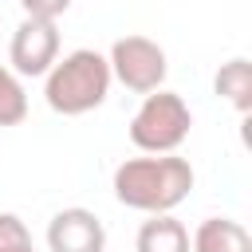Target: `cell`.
<instances>
[{
	"mask_svg": "<svg viewBox=\"0 0 252 252\" xmlns=\"http://www.w3.org/2000/svg\"><path fill=\"white\" fill-rule=\"evenodd\" d=\"M197 173L189 165V158H177V154H146V158H126L118 169H114V197L118 205L126 209H138V213H173L189 189H193Z\"/></svg>",
	"mask_w": 252,
	"mask_h": 252,
	"instance_id": "cell-1",
	"label": "cell"
},
{
	"mask_svg": "<svg viewBox=\"0 0 252 252\" xmlns=\"http://www.w3.org/2000/svg\"><path fill=\"white\" fill-rule=\"evenodd\" d=\"M110 83L114 79H110L106 55H98L94 47H75L63 59H55V67L43 75V98L55 114L79 118L106 102Z\"/></svg>",
	"mask_w": 252,
	"mask_h": 252,
	"instance_id": "cell-2",
	"label": "cell"
},
{
	"mask_svg": "<svg viewBox=\"0 0 252 252\" xmlns=\"http://www.w3.org/2000/svg\"><path fill=\"white\" fill-rule=\"evenodd\" d=\"M193 130V110L177 91H150L130 118V142L142 154H177Z\"/></svg>",
	"mask_w": 252,
	"mask_h": 252,
	"instance_id": "cell-3",
	"label": "cell"
},
{
	"mask_svg": "<svg viewBox=\"0 0 252 252\" xmlns=\"http://www.w3.org/2000/svg\"><path fill=\"white\" fill-rule=\"evenodd\" d=\"M106 63H110V79H118L134 94L161 91L165 71H169L165 47L158 39H150V35H122V39H114Z\"/></svg>",
	"mask_w": 252,
	"mask_h": 252,
	"instance_id": "cell-4",
	"label": "cell"
},
{
	"mask_svg": "<svg viewBox=\"0 0 252 252\" xmlns=\"http://www.w3.org/2000/svg\"><path fill=\"white\" fill-rule=\"evenodd\" d=\"M59 59V28L51 20H20V28L12 32V43H8V63H12V75H47Z\"/></svg>",
	"mask_w": 252,
	"mask_h": 252,
	"instance_id": "cell-5",
	"label": "cell"
},
{
	"mask_svg": "<svg viewBox=\"0 0 252 252\" xmlns=\"http://www.w3.org/2000/svg\"><path fill=\"white\" fill-rule=\"evenodd\" d=\"M47 248L51 252H102L106 228L91 209L71 205V209H59L47 220Z\"/></svg>",
	"mask_w": 252,
	"mask_h": 252,
	"instance_id": "cell-6",
	"label": "cell"
},
{
	"mask_svg": "<svg viewBox=\"0 0 252 252\" xmlns=\"http://www.w3.org/2000/svg\"><path fill=\"white\" fill-rule=\"evenodd\" d=\"M189 252H252V236L240 220L228 217H209L193 228Z\"/></svg>",
	"mask_w": 252,
	"mask_h": 252,
	"instance_id": "cell-7",
	"label": "cell"
},
{
	"mask_svg": "<svg viewBox=\"0 0 252 252\" xmlns=\"http://www.w3.org/2000/svg\"><path fill=\"white\" fill-rule=\"evenodd\" d=\"M134 252H189V228L177 217L158 213V217L142 220L138 240H134Z\"/></svg>",
	"mask_w": 252,
	"mask_h": 252,
	"instance_id": "cell-8",
	"label": "cell"
},
{
	"mask_svg": "<svg viewBox=\"0 0 252 252\" xmlns=\"http://www.w3.org/2000/svg\"><path fill=\"white\" fill-rule=\"evenodd\" d=\"M213 91L236 110V114H248L252 110V63L244 55L220 63V71L213 75Z\"/></svg>",
	"mask_w": 252,
	"mask_h": 252,
	"instance_id": "cell-9",
	"label": "cell"
},
{
	"mask_svg": "<svg viewBox=\"0 0 252 252\" xmlns=\"http://www.w3.org/2000/svg\"><path fill=\"white\" fill-rule=\"evenodd\" d=\"M28 118V91L12 67L0 63V126H20Z\"/></svg>",
	"mask_w": 252,
	"mask_h": 252,
	"instance_id": "cell-10",
	"label": "cell"
},
{
	"mask_svg": "<svg viewBox=\"0 0 252 252\" xmlns=\"http://www.w3.org/2000/svg\"><path fill=\"white\" fill-rule=\"evenodd\" d=\"M0 252H35L32 232L16 213H0Z\"/></svg>",
	"mask_w": 252,
	"mask_h": 252,
	"instance_id": "cell-11",
	"label": "cell"
},
{
	"mask_svg": "<svg viewBox=\"0 0 252 252\" xmlns=\"http://www.w3.org/2000/svg\"><path fill=\"white\" fill-rule=\"evenodd\" d=\"M20 8H24V16L28 20H59L67 8H71V0H20Z\"/></svg>",
	"mask_w": 252,
	"mask_h": 252,
	"instance_id": "cell-12",
	"label": "cell"
}]
</instances>
